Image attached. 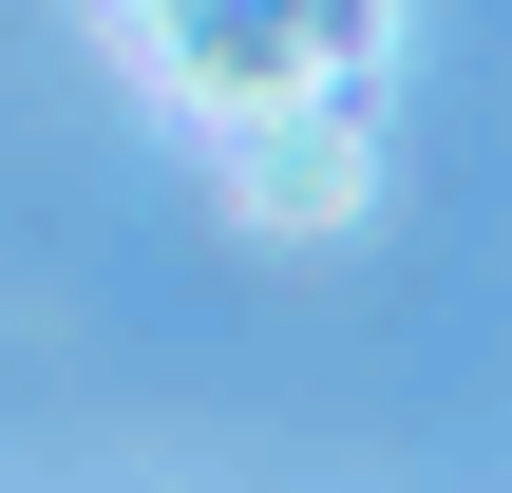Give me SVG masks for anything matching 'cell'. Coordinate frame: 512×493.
Here are the masks:
<instances>
[{
    "mask_svg": "<svg viewBox=\"0 0 512 493\" xmlns=\"http://www.w3.org/2000/svg\"><path fill=\"white\" fill-rule=\"evenodd\" d=\"M152 38L209 114H304V95H361L380 0H152Z\"/></svg>",
    "mask_w": 512,
    "mask_h": 493,
    "instance_id": "6da1fadb",
    "label": "cell"
}]
</instances>
